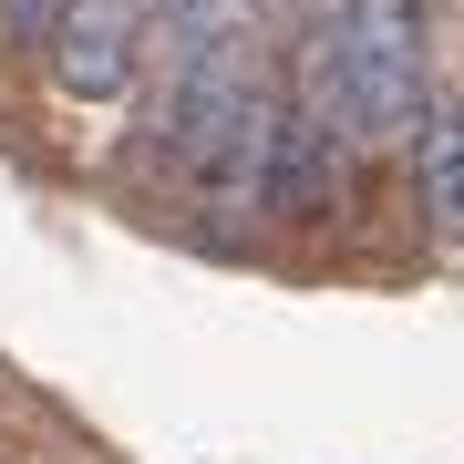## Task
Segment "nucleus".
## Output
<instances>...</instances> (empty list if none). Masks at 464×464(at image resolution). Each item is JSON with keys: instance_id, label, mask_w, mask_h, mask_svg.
<instances>
[{"instance_id": "f257e3e1", "label": "nucleus", "mask_w": 464, "mask_h": 464, "mask_svg": "<svg viewBox=\"0 0 464 464\" xmlns=\"http://www.w3.org/2000/svg\"><path fill=\"white\" fill-rule=\"evenodd\" d=\"M341 42H351V83H362V134L372 155H413V134L444 83V21L433 0H341Z\"/></svg>"}, {"instance_id": "f03ea898", "label": "nucleus", "mask_w": 464, "mask_h": 464, "mask_svg": "<svg viewBox=\"0 0 464 464\" xmlns=\"http://www.w3.org/2000/svg\"><path fill=\"white\" fill-rule=\"evenodd\" d=\"M42 93L72 103V114H103L145 83V52H155V0H63L42 21Z\"/></svg>"}, {"instance_id": "7ed1b4c3", "label": "nucleus", "mask_w": 464, "mask_h": 464, "mask_svg": "<svg viewBox=\"0 0 464 464\" xmlns=\"http://www.w3.org/2000/svg\"><path fill=\"white\" fill-rule=\"evenodd\" d=\"M413 227L433 258H464V72L433 83V114L413 134Z\"/></svg>"}, {"instance_id": "20e7f679", "label": "nucleus", "mask_w": 464, "mask_h": 464, "mask_svg": "<svg viewBox=\"0 0 464 464\" xmlns=\"http://www.w3.org/2000/svg\"><path fill=\"white\" fill-rule=\"evenodd\" d=\"M268 0H155V52H207V42H258Z\"/></svg>"}, {"instance_id": "39448f33", "label": "nucleus", "mask_w": 464, "mask_h": 464, "mask_svg": "<svg viewBox=\"0 0 464 464\" xmlns=\"http://www.w3.org/2000/svg\"><path fill=\"white\" fill-rule=\"evenodd\" d=\"M52 11H63V0H0V32H11V42H42Z\"/></svg>"}]
</instances>
